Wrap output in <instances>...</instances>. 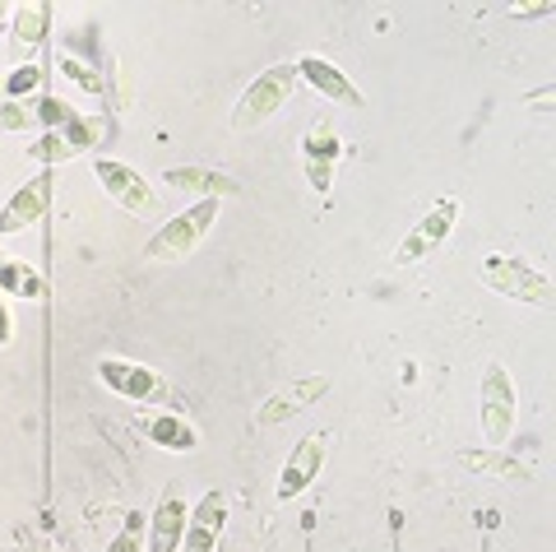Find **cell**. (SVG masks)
Here are the masks:
<instances>
[{
    "mask_svg": "<svg viewBox=\"0 0 556 552\" xmlns=\"http://www.w3.org/2000/svg\"><path fill=\"white\" fill-rule=\"evenodd\" d=\"M10 343H14V312H10L5 292H0V349H10Z\"/></svg>",
    "mask_w": 556,
    "mask_h": 552,
    "instance_id": "83f0119b",
    "label": "cell"
},
{
    "mask_svg": "<svg viewBox=\"0 0 556 552\" xmlns=\"http://www.w3.org/2000/svg\"><path fill=\"white\" fill-rule=\"evenodd\" d=\"M10 10H14V5H5V0H0V28H10Z\"/></svg>",
    "mask_w": 556,
    "mask_h": 552,
    "instance_id": "4dcf8cb0",
    "label": "cell"
},
{
    "mask_svg": "<svg viewBox=\"0 0 556 552\" xmlns=\"http://www.w3.org/2000/svg\"><path fill=\"white\" fill-rule=\"evenodd\" d=\"M144 543H149V520L139 511H126V525H121L108 552H144Z\"/></svg>",
    "mask_w": 556,
    "mask_h": 552,
    "instance_id": "cb8c5ba5",
    "label": "cell"
},
{
    "mask_svg": "<svg viewBox=\"0 0 556 552\" xmlns=\"http://www.w3.org/2000/svg\"><path fill=\"white\" fill-rule=\"evenodd\" d=\"M112 71H116V89H121V93H116V108L126 112V108H130V75H126V65H121V61L112 65Z\"/></svg>",
    "mask_w": 556,
    "mask_h": 552,
    "instance_id": "f546056e",
    "label": "cell"
},
{
    "mask_svg": "<svg viewBox=\"0 0 556 552\" xmlns=\"http://www.w3.org/2000/svg\"><path fill=\"white\" fill-rule=\"evenodd\" d=\"M339 153H343V140H339L334 121H329V116L311 121V130L302 135V167H306V181L316 186L320 196L329 191V181H334V163H339Z\"/></svg>",
    "mask_w": 556,
    "mask_h": 552,
    "instance_id": "8fae6325",
    "label": "cell"
},
{
    "mask_svg": "<svg viewBox=\"0 0 556 552\" xmlns=\"http://www.w3.org/2000/svg\"><path fill=\"white\" fill-rule=\"evenodd\" d=\"M47 24H51V5L47 0H24L10 10V42L14 51H38L47 42Z\"/></svg>",
    "mask_w": 556,
    "mask_h": 552,
    "instance_id": "ac0fdd59",
    "label": "cell"
},
{
    "mask_svg": "<svg viewBox=\"0 0 556 552\" xmlns=\"http://www.w3.org/2000/svg\"><path fill=\"white\" fill-rule=\"evenodd\" d=\"M218 214H223V200H195V204H186L181 214H172V218L159 223V233L149 237L144 255H149V261H159V265H172V261H186V255H195L200 241L214 233Z\"/></svg>",
    "mask_w": 556,
    "mask_h": 552,
    "instance_id": "6da1fadb",
    "label": "cell"
},
{
    "mask_svg": "<svg viewBox=\"0 0 556 552\" xmlns=\"http://www.w3.org/2000/svg\"><path fill=\"white\" fill-rule=\"evenodd\" d=\"M28 159H33V163H42V167H56V163L79 159V153H75V145H70L61 130H42V135H38V145H28Z\"/></svg>",
    "mask_w": 556,
    "mask_h": 552,
    "instance_id": "44dd1931",
    "label": "cell"
},
{
    "mask_svg": "<svg viewBox=\"0 0 556 552\" xmlns=\"http://www.w3.org/2000/svg\"><path fill=\"white\" fill-rule=\"evenodd\" d=\"M478 423H482V446H510L515 423H519V394H515V381L501 362H486L482 367Z\"/></svg>",
    "mask_w": 556,
    "mask_h": 552,
    "instance_id": "277c9868",
    "label": "cell"
},
{
    "mask_svg": "<svg viewBox=\"0 0 556 552\" xmlns=\"http://www.w3.org/2000/svg\"><path fill=\"white\" fill-rule=\"evenodd\" d=\"M61 75L75 84L79 93H89V98H102V89H108V84H102V75L93 71L89 61H79L75 51H61Z\"/></svg>",
    "mask_w": 556,
    "mask_h": 552,
    "instance_id": "7402d4cb",
    "label": "cell"
},
{
    "mask_svg": "<svg viewBox=\"0 0 556 552\" xmlns=\"http://www.w3.org/2000/svg\"><path fill=\"white\" fill-rule=\"evenodd\" d=\"M135 432L149 437L159 451H172V455H186V451H195L200 446L195 423H190L186 413H177V409H139L135 413Z\"/></svg>",
    "mask_w": 556,
    "mask_h": 552,
    "instance_id": "30bf717a",
    "label": "cell"
},
{
    "mask_svg": "<svg viewBox=\"0 0 556 552\" xmlns=\"http://www.w3.org/2000/svg\"><path fill=\"white\" fill-rule=\"evenodd\" d=\"M98 381L108 386L112 394H121V400H130V404H181L177 400V390H172L167 381L153 367H144V362H130V357H102L98 362Z\"/></svg>",
    "mask_w": 556,
    "mask_h": 552,
    "instance_id": "5b68a950",
    "label": "cell"
},
{
    "mask_svg": "<svg viewBox=\"0 0 556 552\" xmlns=\"http://www.w3.org/2000/svg\"><path fill=\"white\" fill-rule=\"evenodd\" d=\"M70 116H75V108H70V102H61V98H38V126H42V130H61Z\"/></svg>",
    "mask_w": 556,
    "mask_h": 552,
    "instance_id": "484cf974",
    "label": "cell"
},
{
    "mask_svg": "<svg viewBox=\"0 0 556 552\" xmlns=\"http://www.w3.org/2000/svg\"><path fill=\"white\" fill-rule=\"evenodd\" d=\"M482 284L501 292V298H510V302H525V306H543V312H552L556 306V288L543 269H533L529 261H519V255H486L482 261Z\"/></svg>",
    "mask_w": 556,
    "mask_h": 552,
    "instance_id": "3957f363",
    "label": "cell"
},
{
    "mask_svg": "<svg viewBox=\"0 0 556 552\" xmlns=\"http://www.w3.org/2000/svg\"><path fill=\"white\" fill-rule=\"evenodd\" d=\"M51 167H42L33 181H24L20 191H14L10 200H5V210H0V237H20V233H28L38 218H47V210H51Z\"/></svg>",
    "mask_w": 556,
    "mask_h": 552,
    "instance_id": "9c48e42d",
    "label": "cell"
},
{
    "mask_svg": "<svg viewBox=\"0 0 556 552\" xmlns=\"http://www.w3.org/2000/svg\"><path fill=\"white\" fill-rule=\"evenodd\" d=\"M552 102H556L552 84H547V89H538V93H525V108H533V112H552Z\"/></svg>",
    "mask_w": 556,
    "mask_h": 552,
    "instance_id": "f1b7e54d",
    "label": "cell"
},
{
    "mask_svg": "<svg viewBox=\"0 0 556 552\" xmlns=\"http://www.w3.org/2000/svg\"><path fill=\"white\" fill-rule=\"evenodd\" d=\"M61 135H65L70 145H75V153H93V149L102 145V135H108V121H102V116H84V112H75V116H70L65 126H61Z\"/></svg>",
    "mask_w": 556,
    "mask_h": 552,
    "instance_id": "ffe728a7",
    "label": "cell"
},
{
    "mask_svg": "<svg viewBox=\"0 0 556 552\" xmlns=\"http://www.w3.org/2000/svg\"><path fill=\"white\" fill-rule=\"evenodd\" d=\"M515 20H547V14H556V0H529V5H510Z\"/></svg>",
    "mask_w": 556,
    "mask_h": 552,
    "instance_id": "4316f807",
    "label": "cell"
},
{
    "mask_svg": "<svg viewBox=\"0 0 556 552\" xmlns=\"http://www.w3.org/2000/svg\"><path fill=\"white\" fill-rule=\"evenodd\" d=\"M292 93H298V65L292 61H278V65H269V71H260L247 84V93L237 98L232 130H260L265 121H274L278 112L288 108Z\"/></svg>",
    "mask_w": 556,
    "mask_h": 552,
    "instance_id": "7a4b0ae2",
    "label": "cell"
},
{
    "mask_svg": "<svg viewBox=\"0 0 556 552\" xmlns=\"http://www.w3.org/2000/svg\"><path fill=\"white\" fill-rule=\"evenodd\" d=\"M325 451H329V432H311V437H302L298 446H292L288 460H283V474H278V488H274L278 502H292V497H302L311 482H316Z\"/></svg>",
    "mask_w": 556,
    "mask_h": 552,
    "instance_id": "ba28073f",
    "label": "cell"
},
{
    "mask_svg": "<svg viewBox=\"0 0 556 552\" xmlns=\"http://www.w3.org/2000/svg\"><path fill=\"white\" fill-rule=\"evenodd\" d=\"M93 177H98V186H102V191H108L126 214H135V218H163V200H159V191H153V186L139 177L130 163L98 153V159H93Z\"/></svg>",
    "mask_w": 556,
    "mask_h": 552,
    "instance_id": "8992f818",
    "label": "cell"
},
{
    "mask_svg": "<svg viewBox=\"0 0 556 552\" xmlns=\"http://www.w3.org/2000/svg\"><path fill=\"white\" fill-rule=\"evenodd\" d=\"M0 98H5V71H0Z\"/></svg>",
    "mask_w": 556,
    "mask_h": 552,
    "instance_id": "1f68e13d",
    "label": "cell"
},
{
    "mask_svg": "<svg viewBox=\"0 0 556 552\" xmlns=\"http://www.w3.org/2000/svg\"><path fill=\"white\" fill-rule=\"evenodd\" d=\"M38 126V98L33 102H0V130H33Z\"/></svg>",
    "mask_w": 556,
    "mask_h": 552,
    "instance_id": "d4e9b609",
    "label": "cell"
},
{
    "mask_svg": "<svg viewBox=\"0 0 556 552\" xmlns=\"http://www.w3.org/2000/svg\"><path fill=\"white\" fill-rule=\"evenodd\" d=\"M292 65H298V79L311 84V89H316L325 102H339V108H362L357 84L348 79L334 61H325V57H298Z\"/></svg>",
    "mask_w": 556,
    "mask_h": 552,
    "instance_id": "9a60e30c",
    "label": "cell"
},
{
    "mask_svg": "<svg viewBox=\"0 0 556 552\" xmlns=\"http://www.w3.org/2000/svg\"><path fill=\"white\" fill-rule=\"evenodd\" d=\"M38 93H42L38 65H14V71H5V102H33Z\"/></svg>",
    "mask_w": 556,
    "mask_h": 552,
    "instance_id": "603a6c76",
    "label": "cell"
},
{
    "mask_svg": "<svg viewBox=\"0 0 556 552\" xmlns=\"http://www.w3.org/2000/svg\"><path fill=\"white\" fill-rule=\"evenodd\" d=\"M223 525H228V497L223 492H204L195 506H190V520H186V552H214L223 539Z\"/></svg>",
    "mask_w": 556,
    "mask_h": 552,
    "instance_id": "5bb4252c",
    "label": "cell"
},
{
    "mask_svg": "<svg viewBox=\"0 0 556 552\" xmlns=\"http://www.w3.org/2000/svg\"><path fill=\"white\" fill-rule=\"evenodd\" d=\"M186 520H190L186 497L177 488H167L159 497V506H153V515H149V552H181Z\"/></svg>",
    "mask_w": 556,
    "mask_h": 552,
    "instance_id": "2e32d148",
    "label": "cell"
},
{
    "mask_svg": "<svg viewBox=\"0 0 556 552\" xmlns=\"http://www.w3.org/2000/svg\"><path fill=\"white\" fill-rule=\"evenodd\" d=\"M325 394H329V376H298V381H288L283 390H274L269 400L255 409V427H278V423L298 418L302 409L325 400Z\"/></svg>",
    "mask_w": 556,
    "mask_h": 552,
    "instance_id": "7c38bea8",
    "label": "cell"
},
{
    "mask_svg": "<svg viewBox=\"0 0 556 552\" xmlns=\"http://www.w3.org/2000/svg\"><path fill=\"white\" fill-rule=\"evenodd\" d=\"M455 460L478 478H496V482H529L533 478V464L510 455L506 446H464Z\"/></svg>",
    "mask_w": 556,
    "mask_h": 552,
    "instance_id": "4fadbf2b",
    "label": "cell"
},
{
    "mask_svg": "<svg viewBox=\"0 0 556 552\" xmlns=\"http://www.w3.org/2000/svg\"><path fill=\"white\" fill-rule=\"evenodd\" d=\"M0 292L5 298H47V279L24 261H0Z\"/></svg>",
    "mask_w": 556,
    "mask_h": 552,
    "instance_id": "d6986e66",
    "label": "cell"
},
{
    "mask_svg": "<svg viewBox=\"0 0 556 552\" xmlns=\"http://www.w3.org/2000/svg\"><path fill=\"white\" fill-rule=\"evenodd\" d=\"M455 223H459V196L431 200V210L413 223V233L404 241H399L394 261L399 265H417V261H427V255H437L445 247V237L455 233Z\"/></svg>",
    "mask_w": 556,
    "mask_h": 552,
    "instance_id": "52a82bcc",
    "label": "cell"
},
{
    "mask_svg": "<svg viewBox=\"0 0 556 552\" xmlns=\"http://www.w3.org/2000/svg\"><path fill=\"white\" fill-rule=\"evenodd\" d=\"M0 261H10V255H5V251H0Z\"/></svg>",
    "mask_w": 556,
    "mask_h": 552,
    "instance_id": "d6a6232c",
    "label": "cell"
},
{
    "mask_svg": "<svg viewBox=\"0 0 556 552\" xmlns=\"http://www.w3.org/2000/svg\"><path fill=\"white\" fill-rule=\"evenodd\" d=\"M163 181L172 191H186V196H200V200H228L241 191L228 172H214V167H167Z\"/></svg>",
    "mask_w": 556,
    "mask_h": 552,
    "instance_id": "e0dca14e",
    "label": "cell"
}]
</instances>
